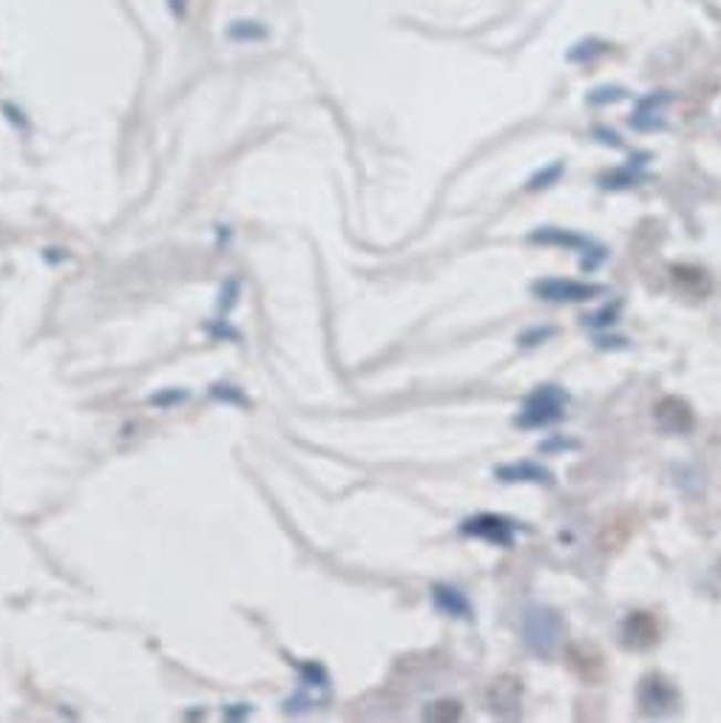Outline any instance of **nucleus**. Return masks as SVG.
Segmentation results:
<instances>
[{"label": "nucleus", "mask_w": 721, "mask_h": 723, "mask_svg": "<svg viewBox=\"0 0 721 723\" xmlns=\"http://www.w3.org/2000/svg\"><path fill=\"white\" fill-rule=\"evenodd\" d=\"M565 406H568V395L560 386H540L525 398L523 409L514 418L520 429H543V426L557 423L563 418Z\"/></svg>", "instance_id": "obj_1"}, {"label": "nucleus", "mask_w": 721, "mask_h": 723, "mask_svg": "<svg viewBox=\"0 0 721 723\" xmlns=\"http://www.w3.org/2000/svg\"><path fill=\"white\" fill-rule=\"evenodd\" d=\"M520 627H523L525 645L532 647L537 656H551L565 636L563 619H560L554 610H548V607H532V610H525Z\"/></svg>", "instance_id": "obj_2"}, {"label": "nucleus", "mask_w": 721, "mask_h": 723, "mask_svg": "<svg viewBox=\"0 0 721 723\" xmlns=\"http://www.w3.org/2000/svg\"><path fill=\"white\" fill-rule=\"evenodd\" d=\"M532 241L534 244H560V248H568V250H577L579 255H583V270H597L599 264L605 261V248L603 244H597V241H591L588 235H579V233H571V230H557V228H545V230H537V233H532Z\"/></svg>", "instance_id": "obj_3"}, {"label": "nucleus", "mask_w": 721, "mask_h": 723, "mask_svg": "<svg viewBox=\"0 0 721 723\" xmlns=\"http://www.w3.org/2000/svg\"><path fill=\"white\" fill-rule=\"evenodd\" d=\"M460 531H463L466 536H478V539L489 542V545L512 547L518 525L500 514H478L472 516V520H466L463 525H460Z\"/></svg>", "instance_id": "obj_4"}, {"label": "nucleus", "mask_w": 721, "mask_h": 723, "mask_svg": "<svg viewBox=\"0 0 721 723\" xmlns=\"http://www.w3.org/2000/svg\"><path fill=\"white\" fill-rule=\"evenodd\" d=\"M534 295L545 301H591L605 293L599 284H583L571 279H543L534 284Z\"/></svg>", "instance_id": "obj_5"}, {"label": "nucleus", "mask_w": 721, "mask_h": 723, "mask_svg": "<svg viewBox=\"0 0 721 723\" xmlns=\"http://www.w3.org/2000/svg\"><path fill=\"white\" fill-rule=\"evenodd\" d=\"M679 701V692L670 681H665L662 675H645L642 684H639V706H642L648 715H662V712H670Z\"/></svg>", "instance_id": "obj_6"}, {"label": "nucleus", "mask_w": 721, "mask_h": 723, "mask_svg": "<svg viewBox=\"0 0 721 723\" xmlns=\"http://www.w3.org/2000/svg\"><path fill=\"white\" fill-rule=\"evenodd\" d=\"M656 423H659V429L670 431V434H685V431L693 429L696 418L685 400L665 398L656 406Z\"/></svg>", "instance_id": "obj_7"}, {"label": "nucleus", "mask_w": 721, "mask_h": 723, "mask_svg": "<svg viewBox=\"0 0 721 723\" xmlns=\"http://www.w3.org/2000/svg\"><path fill=\"white\" fill-rule=\"evenodd\" d=\"M623 636L628 647L645 650V647H650L659 639V627H656L654 616H648V612H630L623 625Z\"/></svg>", "instance_id": "obj_8"}, {"label": "nucleus", "mask_w": 721, "mask_h": 723, "mask_svg": "<svg viewBox=\"0 0 721 723\" xmlns=\"http://www.w3.org/2000/svg\"><path fill=\"white\" fill-rule=\"evenodd\" d=\"M494 474H498V480H503V482H545V485L554 482L551 471H545L543 465L532 463V460H520V463L500 465V469H494Z\"/></svg>", "instance_id": "obj_9"}, {"label": "nucleus", "mask_w": 721, "mask_h": 723, "mask_svg": "<svg viewBox=\"0 0 721 723\" xmlns=\"http://www.w3.org/2000/svg\"><path fill=\"white\" fill-rule=\"evenodd\" d=\"M432 599H435V605L440 607V610L449 612V616H458V619H469V612H472V605H469V599H466L460 590H454V587L438 585V587H435Z\"/></svg>", "instance_id": "obj_10"}, {"label": "nucleus", "mask_w": 721, "mask_h": 723, "mask_svg": "<svg viewBox=\"0 0 721 723\" xmlns=\"http://www.w3.org/2000/svg\"><path fill=\"white\" fill-rule=\"evenodd\" d=\"M673 279L676 284H679V290H685V293L690 295H704L710 290L708 273L699 268H676Z\"/></svg>", "instance_id": "obj_11"}, {"label": "nucleus", "mask_w": 721, "mask_h": 723, "mask_svg": "<svg viewBox=\"0 0 721 723\" xmlns=\"http://www.w3.org/2000/svg\"><path fill=\"white\" fill-rule=\"evenodd\" d=\"M665 94H659V97H656V94H650L648 99H642V103H639V108H636V114H634V119H630V123H634V128H639V130H650V128H656V112H659V105L665 103Z\"/></svg>", "instance_id": "obj_12"}, {"label": "nucleus", "mask_w": 721, "mask_h": 723, "mask_svg": "<svg viewBox=\"0 0 721 723\" xmlns=\"http://www.w3.org/2000/svg\"><path fill=\"white\" fill-rule=\"evenodd\" d=\"M509 690V681H500V684L492 687V710L494 712H505V706H520V687L514 684L512 692Z\"/></svg>", "instance_id": "obj_13"}, {"label": "nucleus", "mask_w": 721, "mask_h": 723, "mask_svg": "<svg viewBox=\"0 0 721 723\" xmlns=\"http://www.w3.org/2000/svg\"><path fill=\"white\" fill-rule=\"evenodd\" d=\"M617 315H619V301H614V306L608 304V306H603L599 313L585 315V324H588V326H610L614 321H617Z\"/></svg>", "instance_id": "obj_14"}, {"label": "nucleus", "mask_w": 721, "mask_h": 723, "mask_svg": "<svg viewBox=\"0 0 721 723\" xmlns=\"http://www.w3.org/2000/svg\"><path fill=\"white\" fill-rule=\"evenodd\" d=\"M551 335H554V329H551V326H545V329H532V333H525L523 338H520V344L523 346H537L540 340H545V338H551Z\"/></svg>", "instance_id": "obj_15"}, {"label": "nucleus", "mask_w": 721, "mask_h": 723, "mask_svg": "<svg viewBox=\"0 0 721 723\" xmlns=\"http://www.w3.org/2000/svg\"><path fill=\"white\" fill-rule=\"evenodd\" d=\"M560 174H563V165H551V170H545V174H537V177L532 179V188H545V182L557 179Z\"/></svg>", "instance_id": "obj_16"}, {"label": "nucleus", "mask_w": 721, "mask_h": 723, "mask_svg": "<svg viewBox=\"0 0 721 723\" xmlns=\"http://www.w3.org/2000/svg\"><path fill=\"white\" fill-rule=\"evenodd\" d=\"M623 94V88H599V92L591 94V103H608V99H619Z\"/></svg>", "instance_id": "obj_17"}, {"label": "nucleus", "mask_w": 721, "mask_h": 723, "mask_svg": "<svg viewBox=\"0 0 721 723\" xmlns=\"http://www.w3.org/2000/svg\"><path fill=\"white\" fill-rule=\"evenodd\" d=\"M540 449H543V451H551V449H574V443H571V440H554V443H540Z\"/></svg>", "instance_id": "obj_18"}]
</instances>
